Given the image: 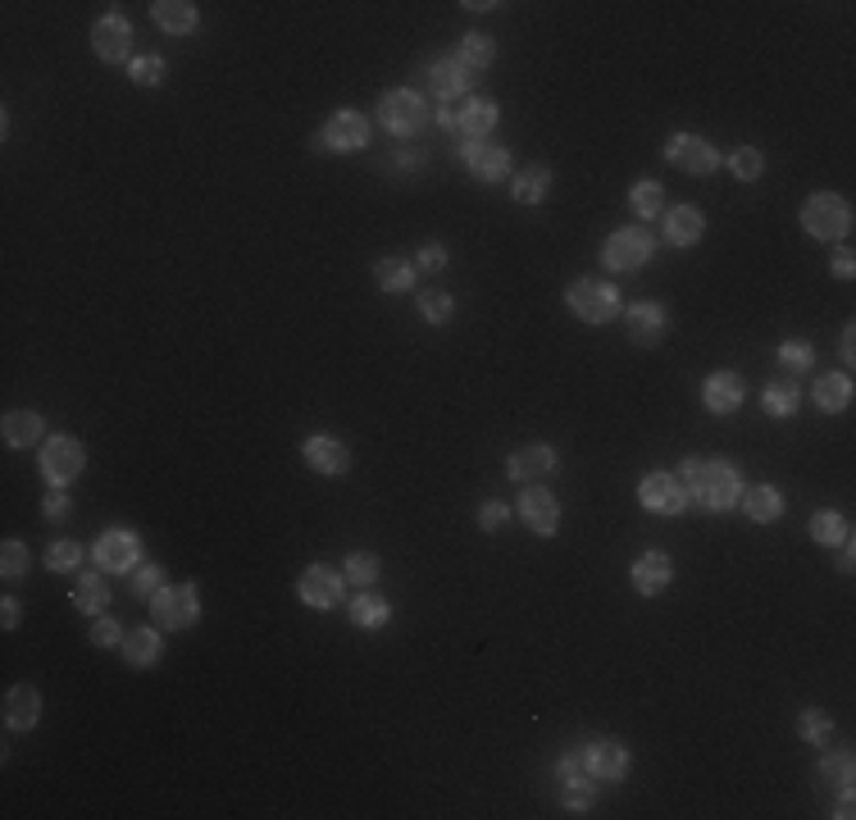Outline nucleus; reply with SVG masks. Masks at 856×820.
Here are the masks:
<instances>
[{"label": "nucleus", "mask_w": 856, "mask_h": 820, "mask_svg": "<svg viewBox=\"0 0 856 820\" xmlns=\"http://www.w3.org/2000/svg\"><path fill=\"white\" fill-rule=\"evenodd\" d=\"M561 470V456L552 442H525L506 456V479L510 483H542Z\"/></svg>", "instance_id": "nucleus-18"}, {"label": "nucleus", "mask_w": 856, "mask_h": 820, "mask_svg": "<svg viewBox=\"0 0 856 820\" xmlns=\"http://www.w3.org/2000/svg\"><path fill=\"white\" fill-rule=\"evenodd\" d=\"M830 273L838 283H852L856 279V251L847 247V241H838V251H834V260H830Z\"/></svg>", "instance_id": "nucleus-54"}, {"label": "nucleus", "mask_w": 856, "mask_h": 820, "mask_svg": "<svg viewBox=\"0 0 856 820\" xmlns=\"http://www.w3.org/2000/svg\"><path fill=\"white\" fill-rule=\"evenodd\" d=\"M424 160H419V150H402V156H396V169H402V173H415Z\"/></svg>", "instance_id": "nucleus-60"}, {"label": "nucleus", "mask_w": 856, "mask_h": 820, "mask_svg": "<svg viewBox=\"0 0 856 820\" xmlns=\"http://www.w3.org/2000/svg\"><path fill=\"white\" fill-rule=\"evenodd\" d=\"M150 19H156V27L169 37H192L201 27V10L192 5V0H156V5H150Z\"/></svg>", "instance_id": "nucleus-28"}, {"label": "nucleus", "mask_w": 856, "mask_h": 820, "mask_svg": "<svg viewBox=\"0 0 856 820\" xmlns=\"http://www.w3.org/2000/svg\"><path fill=\"white\" fill-rule=\"evenodd\" d=\"M415 279H419V269H415V260H406V256H379V260H374V288L387 292V296L415 292Z\"/></svg>", "instance_id": "nucleus-32"}, {"label": "nucleus", "mask_w": 856, "mask_h": 820, "mask_svg": "<svg viewBox=\"0 0 856 820\" xmlns=\"http://www.w3.org/2000/svg\"><path fill=\"white\" fill-rule=\"evenodd\" d=\"M470 87H474V82H470V69H465L455 55L433 59V65H428V91H433L438 101H465Z\"/></svg>", "instance_id": "nucleus-25"}, {"label": "nucleus", "mask_w": 856, "mask_h": 820, "mask_svg": "<svg viewBox=\"0 0 856 820\" xmlns=\"http://www.w3.org/2000/svg\"><path fill=\"white\" fill-rule=\"evenodd\" d=\"M697 397H701V411H707V415L729 419V415L743 411V402H747V383H743L739 370H711L707 379H701Z\"/></svg>", "instance_id": "nucleus-15"}, {"label": "nucleus", "mask_w": 856, "mask_h": 820, "mask_svg": "<svg viewBox=\"0 0 856 820\" xmlns=\"http://www.w3.org/2000/svg\"><path fill=\"white\" fill-rule=\"evenodd\" d=\"M652 256H656V237H652V228H642V224L616 228L601 241V265L610 273H638L642 265H652Z\"/></svg>", "instance_id": "nucleus-7"}, {"label": "nucleus", "mask_w": 856, "mask_h": 820, "mask_svg": "<svg viewBox=\"0 0 856 820\" xmlns=\"http://www.w3.org/2000/svg\"><path fill=\"white\" fill-rule=\"evenodd\" d=\"M743 515L747 520H756V525H775V520H784V493L775 488V483H747L743 488Z\"/></svg>", "instance_id": "nucleus-30"}, {"label": "nucleus", "mask_w": 856, "mask_h": 820, "mask_svg": "<svg viewBox=\"0 0 856 820\" xmlns=\"http://www.w3.org/2000/svg\"><path fill=\"white\" fill-rule=\"evenodd\" d=\"M561 802H565V811H574V816H588L593 802H597V779L565 784V788H561Z\"/></svg>", "instance_id": "nucleus-50"}, {"label": "nucleus", "mask_w": 856, "mask_h": 820, "mask_svg": "<svg viewBox=\"0 0 856 820\" xmlns=\"http://www.w3.org/2000/svg\"><path fill=\"white\" fill-rule=\"evenodd\" d=\"M82 542H74V538H55L50 547H46V570L50 574H74L78 565H82Z\"/></svg>", "instance_id": "nucleus-44"}, {"label": "nucleus", "mask_w": 856, "mask_h": 820, "mask_svg": "<svg viewBox=\"0 0 856 820\" xmlns=\"http://www.w3.org/2000/svg\"><path fill=\"white\" fill-rule=\"evenodd\" d=\"M370 137H374L370 114H360L351 105H338L324 119V133L311 137V150H315V156H351V150L370 146Z\"/></svg>", "instance_id": "nucleus-4"}, {"label": "nucleus", "mask_w": 856, "mask_h": 820, "mask_svg": "<svg viewBox=\"0 0 856 820\" xmlns=\"http://www.w3.org/2000/svg\"><path fill=\"white\" fill-rule=\"evenodd\" d=\"M119 652H124V661L133 665V671H150V665L165 656L160 625H137V629H128L124 643H119Z\"/></svg>", "instance_id": "nucleus-27"}, {"label": "nucleus", "mask_w": 856, "mask_h": 820, "mask_svg": "<svg viewBox=\"0 0 856 820\" xmlns=\"http://www.w3.org/2000/svg\"><path fill=\"white\" fill-rule=\"evenodd\" d=\"M342 574H347V584H356V588H374L379 574H383V561L374 552H351L342 561Z\"/></svg>", "instance_id": "nucleus-43"}, {"label": "nucleus", "mask_w": 856, "mask_h": 820, "mask_svg": "<svg viewBox=\"0 0 856 820\" xmlns=\"http://www.w3.org/2000/svg\"><path fill=\"white\" fill-rule=\"evenodd\" d=\"M834 820H852L856 811H852V788H838V802H834V811H830Z\"/></svg>", "instance_id": "nucleus-59"}, {"label": "nucleus", "mask_w": 856, "mask_h": 820, "mask_svg": "<svg viewBox=\"0 0 856 820\" xmlns=\"http://www.w3.org/2000/svg\"><path fill=\"white\" fill-rule=\"evenodd\" d=\"M502 124V105L497 97H470L465 110H461V137L465 142H487V133H493Z\"/></svg>", "instance_id": "nucleus-31"}, {"label": "nucleus", "mask_w": 856, "mask_h": 820, "mask_svg": "<svg viewBox=\"0 0 856 820\" xmlns=\"http://www.w3.org/2000/svg\"><path fill=\"white\" fill-rule=\"evenodd\" d=\"M27 570H33V552H27V542H19V538L0 542V574L14 584V580H23Z\"/></svg>", "instance_id": "nucleus-45"}, {"label": "nucleus", "mask_w": 856, "mask_h": 820, "mask_svg": "<svg viewBox=\"0 0 856 820\" xmlns=\"http://www.w3.org/2000/svg\"><path fill=\"white\" fill-rule=\"evenodd\" d=\"M128 580H133V584H128V588H133V597H137V602H150V597H156V593L169 584V570H165V565L142 561V565L128 574Z\"/></svg>", "instance_id": "nucleus-46"}, {"label": "nucleus", "mask_w": 856, "mask_h": 820, "mask_svg": "<svg viewBox=\"0 0 856 820\" xmlns=\"http://www.w3.org/2000/svg\"><path fill=\"white\" fill-rule=\"evenodd\" d=\"M465 101H470V97H465ZM465 101H442V105H438V114H433V119H438V128L461 133V110H465Z\"/></svg>", "instance_id": "nucleus-55"}, {"label": "nucleus", "mask_w": 856, "mask_h": 820, "mask_svg": "<svg viewBox=\"0 0 856 820\" xmlns=\"http://www.w3.org/2000/svg\"><path fill=\"white\" fill-rule=\"evenodd\" d=\"M807 533H811V542H815V547H824V552H834L838 542H847V538H852V525H847V515H843V510L824 506V510H815L811 520H807Z\"/></svg>", "instance_id": "nucleus-36"}, {"label": "nucleus", "mask_w": 856, "mask_h": 820, "mask_svg": "<svg viewBox=\"0 0 856 820\" xmlns=\"http://www.w3.org/2000/svg\"><path fill=\"white\" fill-rule=\"evenodd\" d=\"M387 620H392V602H387L383 593L356 588V597H351V625L364 629V633H379Z\"/></svg>", "instance_id": "nucleus-35"}, {"label": "nucleus", "mask_w": 856, "mask_h": 820, "mask_svg": "<svg viewBox=\"0 0 856 820\" xmlns=\"http://www.w3.org/2000/svg\"><path fill=\"white\" fill-rule=\"evenodd\" d=\"M638 506L647 510V515H684L688 510V493H684V483L675 470H647L638 479Z\"/></svg>", "instance_id": "nucleus-11"}, {"label": "nucleus", "mask_w": 856, "mask_h": 820, "mask_svg": "<svg viewBox=\"0 0 856 820\" xmlns=\"http://www.w3.org/2000/svg\"><path fill=\"white\" fill-rule=\"evenodd\" d=\"M455 59L470 69V74H483V69H493L497 65V37L493 33H465L461 42H455Z\"/></svg>", "instance_id": "nucleus-37"}, {"label": "nucleus", "mask_w": 856, "mask_h": 820, "mask_svg": "<svg viewBox=\"0 0 856 820\" xmlns=\"http://www.w3.org/2000/svg\"><path fill=\"white\" fill-rule=\"evenodd\" d=\"M296 602L311 606V611H338V606L347 602V574L324 565V561L305 565L296 574Z\"/></svg>", "instance_id": "nucleus-10"}, {"label": "nucleus", "mask_w": 856, "mask_h": 820, "mask_svg": "<svg viewBox=\"0 0 856 820\" xmlns=\"http://www.w3.org/2000/svg\"><path fill=\"white\" fill-rule=\"evenodd\" d=\"M852 397H856V383H852L847 370L815 374V383H811V402H815L824 415H843V411H852Z\"/></svg>", "instance_id": "nucleus-26"}, {"label": "nucleus", "mask_w": 856, "mask_h": 820, "mask_svg": "<svg viewBox=\"0 0 856 820\" xmlns=\"http://www.w3.org/2000/svg\"><path fill=\"white\" fill-rule=\"evenodd\" d=\"M578 752H584V766L597 784H624L629 779V748L620 739H593Z\"/></svg>", "instance_id": "nucleus-21"}, {"label": "nucleus", "mask_w": 856, "mask_h": 820, "mask_svg": "<svg viewBox=\"0 0 856 820\" xmlns=\"http://www.w3.org/2000/svg\"><path fill=\"white\" fill-rule=\"evenodd\" d=\"M461 165H465V173L474 178V182H510V173H515V160H510V150L502 146V142H461Z\"/></svg>", "instance_id": "nucleus-17"}, {"label": "nucleus", "mask_w": 856, "mask_h": 820, "mask_svg": "<svg viewBox=\"0 0 856 820\" xmlns=\"http://www.w3.org/2000/svg\"><path fill=\"white\" fill-rule=\"evenodd\" d=\"M374 119L383 124V133H392V137H415L428 124V101L419 97L415 87H396V91H383V97H379Z\"/></svg>", "instance_id": "nucleus-6"}, {"label": "nucleus", "mask_w": 856, "mask_h": 820, "mask_svg": "<svg viewBox=\"0 0 856 820\" xmlns=\"http://www.w3.org/2000/svg\"><path fill=\"white\" fill-rule=\"evenodd\" d=\"M69 510H74L69 488H50V493L42 497V515H46V520H69Z\"/></svg>", "instance_id": "nucleus-53"}, {"label": "nucleus", "mask_w": 856, "mask_h": 820, "mask_svg": "<svg viewBox=\"0 0 856 820\" xmlns=\"http://www.w3.org/2000/svg\"><path fill=\"white\" fill-rule=\"evenodd\" d=\"M724 165L739 182H761V173H766V150L761 146H733L724 156Z\"/></svg>", "instance_id": "nucleus-42"}, {"label": "nucleus", "mask_w": 856, "mask_h": 820, "mask_svg": "<svg viewBox=\"0 0 856 820\" xmlns=\"http://www.w3.org/2000/svg\"><path fill=\"white\" fill-rule=\"evenodd\" d=\"M838 356H843L847 370L856 364V324H852V319H847V324H843V333H838Z\"/></svg>", "instance_id": "nucleus-57"}, {"label": "nucleus", "mask_w": 856, "mask_h": 820, "mask_svg": "<svg viewBox=\"0 0 856 820\" xmlns=\"http://www.w3.org/2000/svg\"><path fill=\"white\" fill-rule=\"evenodd\" d=\"M142 552H146L142 533L114 525V529L97 533V542H91V565L105 570V574H133L142 565Z\"/></svg>", "instance_id": "nucleus-9"}, {"label": "nucleus", "mask_w": 856, "mask_h": 820, "mask_svg": "<svg viewBox=\"0 0 856 820\" xmlns=\"http://www.w3.org/2000/svg\"><path fill=\"white\" fill-rule=\"evenodd\" d=\"M37 470H42V479L50 483V488H69V483L87 470V447H82V438H74V434H50L42 442V451H37Z\"/></svg>", "instance_id": "nucleus-8"}, {"label": "nucleus", "mask_w": 856, "mask_h": 820, "mask_svg": "<svg viewBox=\"0 0 856 820\" xmlns=\"http://www.w3.org/2000/svg\"><path fill=\"white\" fill-rule=\"evenodd\" d=\"M629 584L638 597H661L669 584H675V561L661 547H647V552H638L633 565H629Z\"/></svg>", "instance_id": "nucleus-20"}, {"label": "nucleus", "mask_w": 856, "mask_h": 820, "mask_svg": "<svg viewBox=\"0 0 856 820\" xmlns=\"http://www.w3.org/2000/svg\"><path fill=\"white\" fill-rule=\"evenodd\" d=\"M0 711H5V724L14 729V734H27V729L42 724V693L33 684H10Z\"/></svg>", "instance_id": "nucleus-24"}, {"label": "nucleus", "mask_w": 856, "mask_h": 820, "mask_svg": "<svg viewBox=\"0 0 856 820\" xmlns=\"http://www.w3.org/2000/svg\"><path fill=\"white\" fill-rule=\"evenodd\" d=\"M74 611L82 616H105L110 611V584H105V570H82L78 580H74Z\"/></svg>", "instance_id": "nucleus-29"}, {"label": "nucleus", "mask_w": 856, "mask_h": 820, "mask_svg": "<svg viewBox=\"0 0 856 820\" xmlns=\"http://www.w3.org/2000/svg\"><path fill=\"white\" fill-rule=\"evenodd\" d=\"M124 625H119L110 611L105 616H91V629H87V643L91 648H119V643H124Z\"/></svg>", "instance_id": "nucleus-49"}, {"label": "nucleus", "mask_w": 856, "mask_h": 820, "mask_svg": "<svg viewBox=\"0 0 856 820\" xmlns=\"http://www.w3.org/2000/svg\"><path fill=\"white\" fill-rule=\"evenodd\" d=\"M169 74V59L165 55H133V65H128V78L137 87H160Z\"/></svg>", "instance_id": "nucleus-47"}, {"label": "nucleus", "mask_w": 856, "mask_h": 820, "mask_svg": "<svg viewBox=\"0 0 856 820\" xmlns=\"http://www.w3.org/2000/svg\"><path fill=\"white\" fill-rule=\"evenodd\" d=\"M775 360H779V370L784 374H811L815 370V347L807 342V338H784L779 347H775Z\"/></svg>", "instance_id": "nucleus-40"}, {"label": "nucleus", "mask_w": 856, "mask_h": 820, "mask_svg": "<svg viewBox=\"0 0 856 820\" xmlns=\"http://www.w3.org/2000/svg\"><path fill=\"white\" fill-rule=\"evenodd\" d=\"M679 483L688 493V506L701 510H733L747 488L739 461H729V456H688L679 465Z\"/></svg>", "instance_id": "nucleus-1"}, {"label": "nucleus", "mask_w": 856, "mask_h": 820, "mask_svg": "<svg viewBox=\"0 0 856 820\" xmlns=\"http://www.w3.org/2000/svg\"><path fill=\"white\" fill-rule=\"evenodd\" d=\"M510 515H515V506H506L502 497H487V502H478L474 520H478V529H483V533H502V529L510 525Z\"/></svg>", "instance_id": "nucleus-48"}, {"label": "nucleus", "mask_w": 856, "mask_h": 820, "mask_svg": "<svg viewBox=\"0 0 856 820\" xmlns=\"http://www.w3.org/2000/svg\"><path fill=\"white\" fill-rule=\"evenodd\" d=\"M798 406H802V387L792 374H779V379H770L766 387H761V411H766L770 419H792Z\"/></svg>", "instance_id": "nucleus-33"}, {"label": "nucleus", "mask_w": 856, "mask_h": 820, "mask_svg": "<svg viewBox=\"0 0 856 820\" xmlns=\"http://www.w3.org/2000/svg\"><path fill=\"white\" fill-rule=\"evenodd\" d=\"M629 210L642 220V224H652L665 215V188L656 178H633L629 182Z\"/></svg>", "instance_id": "nucleus-38"}, {"label": "nucleus", "mask_w": 856, "mask_h": 820, "mask_svg": "<svg viewBox=\"0 0 856 820\" xmlns=\"http://www.w3.org/2000/svg\"><path fill=\"white\" fill-rule=\"evenodd\" d=\"M852 771H856L852 752H824V756H820V775L834 779L838 788H852Z\"/></svg>", "instance_id": "nucleus-51"}, {"label": "nucleus", "mask_w": 856, "mask_h": 820, "mask_svg": "<svg viewBox=\"0 0 856 820\" xmlns=\"http://www.w3.org/2000/svg\"><path fill=\"white\" fill-rule=\"evenodd\" d=\"M798 739L811 743V748H830V739H834V716L824 711V707H802V716H798Z\"/></svg>", "instance_id": "nucleus-41"}, {"label": "nucleus", "mask_w": 856, "mask_h": 820, "mask_svg": "<svg viewBox=\"0 0 856 820\" xmlns=\"http://www.w3.org/2000/svg\"><path fill=\"white\" fill-rule=\"evenodd\" d=\"M620 288L610 283V279H601V273H588V279H574L570 288H565V306H570V315L578 319V324H593V328H601V324H610V319H620Z\"/></svg>", "instance_id": "nucleus-2"}, {"label": "nucleus", "mask_w": 856, "mask_h": 820, "mask_svg": "<svg viewBox=\"0 0 856 820\" xmlns=\"http://www.w3.org/2000/svg\"><path fill=\"white\" fill-rule=\"evenodd\" d=\"M661 156L675 165V169H684V173H697V178H707V173H716L720 169V146L711 142V137H701V133H675L665 142V150Z\"/></svg>", "instance_id": "nucleus-13"}, {"label": "nucleus", "mask_w": 856, "mask_h": 820, "mask_svg": "<svg viewBox=\"0 0 856 820\" xmlns=\"http://www.w3.org/2000/svg\"><path fill=\"white\" fill-rule=\"evenodd\" d=\"M410 260H415L419 273H442V269L451 265V251L442 247V241H424V247H419Z\"/></svg>", "instance_id": "nucleus-52"}, {"label": "nucleus", "mask_w": 856, "mask_h": 820, "mask_svg": "<svg viewBox=\"0 0 856 820\" xmlns=\"http://www.w3.org/2000/svg\"><path fill=\"white\" fill-rule=\"evenodd\" d=\"M301 461L324 479H342L351 470V447L338 434H311L301 438Z\"/></svg>", "instance_id": "nucleus-19"}, {"label": "nucleus", "mask_w": 856, "mask_h": 820, "mask_svg": "<svg viewBox=\"0 0 856 820\" xmlns=\"http://www.w3.org/2000/svg\"><path fill=\"white\" fill-rule=\"evenodd\" d=\"M19 620H23V602L5 593V602H0V629H19Z\"/></svg>", "instance_id": "nucleus-56"}, {"label": "nucleus", "mask_w": 856, "mask_h": 820, "mask_svg": "<svg viewBox=\"0 0 856 820\" xmlns=\"http://www.w3.org/2000/svg\"><path fill=\"white\" fill-rule=\"evenodd\" d=\"M91 55L101 65H133V23L124 14H101L91 23Z\"/></svg>", "instance_id": "nucleus-16"}, {"label": "nucleus", "mask_w": 856, "mask_h": 820, "mask_svg": "<svg viewBox=\"0 0 856 820\" xmlns=\"http://www.w3.org/2000/svg\"><path fill=\"white\" fill-rule=\"evenodd\" d=\"M701 237H707V215H701L697 205H665V215H661V241L665 247L688 251Z\"/></svg>", "instance_id": "nucleus-22"}, {"label": "nucleus", "mask_w": 856, "mask_h": 820, "mask_svg": "<svg viewBox=\"0 0 856 820\" xmlns=\"http://www.w3.org/2000/svg\"><path fill=\"white\" fill-rule=\"evenodd\" d=\"M146 606H150V625H160L169 633H182V629H192L201 620V588L192 580L165 584Z\"/></svg>", "instance_id": "nucleus-5"}, {"label": "nucleus", "mask_w": 856, "mask_h": 820, "mask_svg": "<svg viewBox=\"0 0 856 820\" xmlns=\"http://www.w3.org/2000/svg\"><path fill=\"white\" fill-rule=\"evenodd\" d=\"M552 192V169L547 165H525L510 173V201L515 205H542Z\"/></svg>", "instance_id": "nucleus-34"}, {"label": "nucleus", "mask_w": 856, "mask_h": 820, "mask_svg": "<svg viewBox=\"0 0 856 820\" xmlns=\"http://www.w3.org/2000/svg\"><path fill=\"white\" fill-rule=\"evenodd\" d=\"M624 315V333L633 347H661L665 333H669V306L656 296H642V301H629L620 311Z\"/></svg>", "instance_id": "nucleus-14"}, {"label": "nucleus", "mask_w": 856, "mask_h": 820, "mask_svg": "<svg viewBox=\"0 0 856 820\" xmlns=\"http://www.w3.org/2000/svg\"><path fill=\"white\" fill-rule=\"evenodd\" d=\"M834 552H838V570H843V574H852V565H856V542L847 538V542H838V547H834Z\"/></svg>", "instance_id": "nucleus-58"}, {"label": "nucleus", "mask_w": 856, "mask_h": 820, "mask_svg": "<svg viewBox=\"0 0 856 820\" xmlns=\"http://www.w3.org/2000/svg\"><path fill=\"white\" fill-rule=\"evenodd\" d=\"M0 438H5L10 451H27V447L46 442V419H42V411H33V406L5 411V419H0Z\"/></svg>", "instance_id": "nucleus-23"}, {"label": "nucleus", "mask_w": 856, "mask_h": 820, "mask_svg": "<svg viewBox=\"0 0 856 820\" xmlns=\"http://www.w3.org/2000/svg\"><path fill=\"white\" fill-rule=\"evenodd\" d=\"M515 515L533 538H556L561 533V502H556L552 488H542V483H525V493H519V502H515Z\"/></svg>", "instance_id": "nucleus-12"}, {"label": "nucleus", "mask_w": 856, "mask_h": 820, "mask_svg": "<svg viewBox=\"0 0 856 820\" xmlns=\"http://www.w3.org/2000/svg\"><path fill=\"white\" fill-rule=\"evenodd\" d=\"M415 311H419V319H424V324L442 328V324H451V319H455V296H451V292H442V288H424V292L415 296Z\"/></svg>", "instance_id": "nucleus-39"}, {"label": "nucleus", "mask_w": 856, "mask_h": 820, "mask_svg": "<svg viewBox=\"0 0 856 820\" xmlns=\"http://www.w3.org/2000/svg\"><path fill=\"white\" fill-rule=\"evenodd\" d=\"M798 224L811 241H847L852 237V201L843 192H811L798 210Z\"/></svg>", "instance_id": "nucleus-3"}]
</instances>
